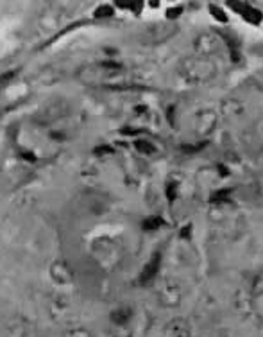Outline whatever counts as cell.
Segmentation results:
<instances>
[{"label":"cell","instance_id":"12","mask_svg":"<svg viewBox=\"0 0 263 337\" xmlns=\"http://www.w3.org/2000/svg\"><path fill=\"white\" fill-rule=\"evenodd\" d=\"M65 337H93V335H92L90 332H88V330L79 328V330H72V332H68Z\"/></svg>","mask_w":263,"mask_h":337},{"label":"cell","instance_id":"7","mask_svg":"<svg viewBox=\"0 0 263 337\" xmlns=\"http://www.w3.org/2000/svg\"><path fill=\"white\" fill-rule=\"evenodd\" d=\"M240 15L244 16L245 22H251V23H254V26L261 22V18H263L261 13H259L256 8H252V6H245V8L240 11Z\"/></svg>","mask_w":263,"mask_h":337},{"label":"cell","instance_id":"5","mask_svg":"<svg viewBox=\"0 0 263 337\" xmlns=\"http://www.w3.org/2000/svg\"><path fill=\"white\" fill-rule=\"evenodd\" d=\"M160 266H161V253H154L152 257L149 258V262L143 268L142 275H140V282L142 283H149L156 278V275L160 273Z\"/></svg>","mask_w":263,"mask_h":337},{"label":"cell","instance_id":"3","mask_svg":"<svg viewBox=\"0 0 263 337\" xmlns=\"http://www.w3.org/2000/svg\"><path fill=\"white\" fill-rule=\"evenodd\" d=\"M165 337H192V326L187 319L177 318L167 323L163 328Z\"/></svg>","mask_w":263,"mask_h":337},{"label":"cell","instance_id":"11","mask_svg":"<svg viewBox=\"0 0 263 337\" xmlns=\"http://www.w3.org/2000/svg\"><path fill=\"white\" fill-rule=\"evenodd\" d=\"M181 13H183V8H181V6H177V8H174V9H168V11H167V20H168V22H175V20H177V16H179Z\"/></svg>","mask_w":263,"mask_h":337},{"label":"cell","instance_id":"14","mask_svg":"<svg viewBox=\"0 0 263 337\" xmlns=\"http://www.w3.org/2000/svg\"><path fill=\"white\" fill-rule=\"evenodd\" d=\"M229 192L231 190H219V192H215V194L212 196V201H222V199L229 198Z\"/></svg>","mask_w":263,"mask_h":337},{"label":"cell","instance_id":"13","mask_svg":"<svg viewBox=\"0 0 263 337\" xmlns=\"http://www.w3.org/2000/svg\"><path fill=\"white\" fill-rule=\"evenodd\" d=\"M175 196H177V185L175 183H168V187H167V198H168V201H174L175 199Z\"/></svg>","mask_w":263,"mask_h":337},{"label":"cell","instance_id":"1","mask_svg":"<svg viewBox=\"0 0 263 337\" xmlns=\"http://www.w3.org/2000/svg\"><path fill=\"white\" fill-rule=\"evenodd\" d=\"M181 72L190 81H209L215 77L217 68L206 58H187L181 63Z\"/></svg>","mask_w":263,"mask_h":337},{"label":"cell","instance_id":"18","mask_svg":"<svg viewBox=\"0 0 263 337\" xmlns=\"http://www.w3.org/2000/svg\"><path fill=\"white\" fill-rule=\"evenodd\" d=\"M111 337H131V332H129V330H124V326H120V332H115Z\"/></svg>","mask_w":263,"mask_h":337},{"label":"cell","instance_id":"16","mask_svg":"<svg viewBox=\"0 0 263 337\" xmlns=\"http://www.w3.org/2000/svg\"><path fill=\"white\" fill-rule=\"evenodd\" d=\"M204 147H206V142H201V143H197V146H183V149L188 151V153H195V151L204 149Z\"/></svg>","mask_w":263,"mask_h":337},{"label":"cell","instance_id":"10","mask_svg":"<svg viewBox=\"0 0 263 337\" xmlns=\"http://www.w3.org/2000/svg\"><path fill=\"white\" fill-rule=\"evenodd\" d=\"M135 146H136V149H138V151H142V153H154V147H152V143L145 142V140H136V142H135Z\"/></svg>","mask_w":263,"mask_h":337},{"label":"cell","instance_id":"8","mask_svg":"<svg viewBox=\"0 0 263 337\" xmlns=\"http://www.w3.org/2000/svg\"><path fill=\"white\" fill-rule=\"evenodd\" d=\"M163 223L165 221L161 219V217H149V219H145V223H143V228L145 230H149V231H152V230H157V228H161L163 226Z\"/></svg>","mask_w":263,"mask_h":337},{"label":"cell","instance_id":"6","mask_svg":"<svg viewBox=\"0 0 263 337\" xmlns=\"http://www.w3.org/2000/svg\"><path fill=\"white\" fill-rule=\"evenodd\" d=\"M133 316H135V310H133L131 307H127V305H124V307L115 308V310L110 314V318H111V323H113V325L125 326L133 319Z\"/></svg>","mask_w":263,"mask_h":337},{"label":"cell","instance_id":"2","mask_svg":"<svg viewBox=\"0 0 263 337\" xmlns=\"http://www.w3.org/2000/svg\"><path fill=\"white\" fill-rule=\"evenodd\" d=\"M175 33H179V26L175 22H161L156 26L147 27V31L143 33V40L147 43H161V41H167L168 38H172Z\"/></svg>","mask_w":263,"mask_h":337},{"label":"cell","instance_id":"4","mask_svg":"<svg viewBox=\"0 0 263 337\" xmlns=\"http://www.w3.org/2000/svg\"><path fill=\"white\" fill-rule=\"evenodd\" d=\"M219 38L213 36V34H201V36L195 40V51L199 54H215L219 51Z\"/></svg>","mask_w":263,"mask_h":337},{"label":"cell","instance_id":"9","mask_svg":"<svg viewBox=\"0 0 263 337\" xmlns=\"http://www.w3.org/2000/svg\"><path fill=\"white\" fill-rule=\"evenodd\" d=\"M209 13H212L213 16H215L219 22H222V23H226L227 22V16H226V13L222 11V9H219L217 6H209Z\"/></svg>","mask_w":263,"mask_h":337},{"label":"cell","instance_id":"15","mask_svg":"<svg viewBox=\"0 0 263 337\" xmlns=\"http://www.w3.org/2000/svg\"><path fill=\"white\" fill-rule=\"evenodd\" d=\"M97 16H111L113 15V9L110 8V6H102V8L99 9V11L95 13Z\"/></svg>","mask_w":263,"mask_h":337},{"label":"cell","instance_id":"17","mask_svg":"<svg viewBox=\"0 0 263 337\" xmlns=\"http://www.w3.org/2000/svg\"><path fill=\"white\" fill-rule=\"evenodd\" d=\"M192 230H194V228H192V224H187V226H183L181 228V237L183 238H190L192 237Z\"/></svg>","mask_w":263,"mask_h":337}]
</instances>
